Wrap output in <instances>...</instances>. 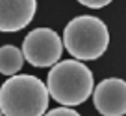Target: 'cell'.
Segmentation results:
<instances>
[{
    "label": "cell",
    "mask_w": 126,
    "mask_h": 116,
    "mask_svg": "<svg viewBox=\"0 0 126 116\" xmlns=\"http://www.w3.org/2000/svg\"><path fill=\"white\" fill-rule=\"evenodd\" d=\"M93 72L76 59L58 61L47 77L48 96L63 107H76L93 94Z\"/></svg>",
    "instance_id": "cell-2"
},
{
    "label": "cell",
    "mask_w": 126,
    "mask_h": 116,
    "mask_svg": "<svg viewBox=\"0 0 126 116\" xmlns=\"http://www.w3.org/2000/svg\"><path fill=\"white\" fill-rule=\"evenodd\" d=\"M37 0H0V31H19L33 20Z\"/></svg>",
    "instance_id": "cell-6"
},
{
    "label": "cell",
    "mask_w": 126,
    "mask_h": 116,
    "mask_svg": "<svg viewBox=\"0 0 126 116\" xmlns=\"http://www.w3.org/2000/svg\"><path fill=\"white\" fill-rule=\"evenodd\" d=\"M0 116H2V112H0Z\"/></svg>",
    "instance_id": "cell-10"
},
{
    "label": "cell",
    "mask_w": 126,
    "mask_h": 116,
    "mask_svg": "<svg viewBox=\"0 0 126 116\" xmlns=\"http://www.w3.org/2000/svg\"><path fill=\"white\" fill-rule=\"evenodd\" d=\"M24 65L22 52L13 44H4L0 46V74L4 76H17L19 70Z\"/></svg>",
    "instance_id": "cell-7"
},
{
    "label": "cell",
    "mask_w": 126,
    "mask_h": 116,
    "mask_svg": "<svg viewBox=\"0 0 126 116\" xmlns=\"http://www.w3.org/2000/svg\"><path fill=\"white\" fill-rule=\"evenodd\" d=\"M20 52L32 66L48 68L59 61L63 54V43L52 28H35L26 35Z\"/></svg>",
    "instance_id": "cell-4"
},
{
    "label": "cell",
    "mask_w": 126,
    "mask_h": 116,
    "mask_svg": "<svg viewBox=\"0 0 126 116\" xmlns=\"http://www.w3.org/2000/svg\"><path fill=\"white\" fill-rule=\"evenodd\" d=\"M78 2L89 9H100V8H106L108 4H111L113 0H78Z\"/></svg>",
    "instance_id": "cell-9"
},
{
    "label": "cell",
    "mask_w": 126,
    "mask_h": 116,
    "mask_svg": "<svg viewBox=\"0 0 126 116\" xmlns=\"http://www.w3.org/2000/svg\"><path fill=\"white\" fill-rule=\"evenodd\" d=\"M61 43L76 61H93L106 54L110 46V31L98 17L80 15L65 26Z\"/></svg>",
    "instance_id": "cell-3"
},
{
    "label": "cell",
    "mask_w": 126,
    "mask_h": 116,
    "mask_svg": "<svg viewBox=\"0 0 126 116\" xmlns=\"http://www.w3.org/2000/svg\"><path fill=\"white\" fill-rule=\"evenodd\" d=\"M43 116H82V114L71 107H58V109H52V111L45 112Z\"/></svg>",
    "instance_id": "cell-8"
},
{
    "label": "cell",
    "mask_w": 126,
    "mask_h": 116,
    "mask_svg": "<svg viewBox=\"0 0 126 116\" xmlns=\"http://www.w3.org/2000/svg\"><path fill=\"white\" fill-rule=\"evenodd\" d=\"M94 109L102 116H124L126 114V81L121 77L102 79L93 89Z\"/></svg>",
    "instance_id": "cell-5"
},
{
    "label": "cell",
    "mask_w": 126,
    "mask_h": 116,
    "mask_svg": "<svg viewBox=\"0 0 126 116\" xmlns=\"http://www.w3.org/2000/svg\"><path fill=\"white\" fill-rule=\"evenodd\" d=\"M48 90L32 74L11 76L0 87L2 116H43L48 109Z\"/></svg>",
    "instance_id": "cell-1"
}]
</instances>
